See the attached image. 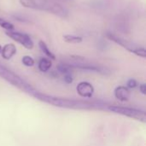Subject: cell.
Here are the masks:
<instances>
[{"label":"cell","instance_id":"obj_1","mask_svg":"<svg viewBox=\"0 0 146 146\" xmlns=\"http://www.w3.org/2000/svg\"><path fill=\"white\" fill-rule=\"evenodd\" d=\"M32 95L44 103H47L53 106L60 107V108L76 109V110H92V109L98 107V104H95L91 102L82 101V100H74V99L65 98H57V97H53V96H49V95H45L43 93H39L35 91L32 93Z\"/></svg>","mask_w":146,"mask_h":146},{"label":"cell","instance_id":"obj_2","mask_svg":"<svg viewBox=\"0 0 146 146\" xmlns=\"http://www.w3.org/2000/svg\"><path fill=\"white\" fill-rule=\"evenodd\" d=\"M0 77L5 80L6 81H8L9 83H10L11 85H13L14 86H16L26 92H28L31 94L34 92L33 87L29 84H27L24 80H22L19 75L15 74L13 71L8 69L4 66H2L1 64H0Z\"/></svg>","mask_w":146,"mask_h":146},{"label":"cell","instance_id":"obj_3","mask_svg":"<svg viewBox=\"0 0 146 146\" xmlns=\"http://www.w3.org/2000/svg\"><path fill=\"white\" fill-rule=\"evenodd\" d=\"M106 37L108 38H110V40L114 41L115 43L118 44L119 45L122 46L123 48L127 49L128 51L139 56H141L143 58H145L146 57V50L145 48L143 47H139L136 44L133 43V42H130L129 40H127L125 38H122L117 35H115V34H112V33H107L106 34Z\"/></svg>","mask_w":146,"mask_h":146},{"label":"cell","instance_id":"obj_4","mask_svg":"<svg viewBox=\"0 0 146 146\" xmlns=\"http://www.w3.org/2000/svg\"><path fill=\"white\" fill-rule=\"evenodd\" d=\"M108 110L111 112H114L115 114L122 115L127 117H131L141 121H145V112L144 110L133 109V108H128V107H123V106H116V105H109Z\"/></svg>","mask_w":146,"mask_h":146},{"label":"cell","instance_id":"obj_5","mask_svg":"<svg viewBox=\"0 0 146 146\" xmlns=\"http://www.w3.org/2000/svg\"><path fill=\"white\" fill-rule=\"evenodd\" d=\"M5 34L8 37H9L10 38H12L13 40H15V42L21 44V45H23L25 48H27L28 50H32L33 48V46H34V44H33L32 38L27 33H19V32L7 31L5 33Z\"/></svg>","mask_w":146,"mask_h":146},{"label":"cell","instance_id":"obj_6","mask_svg":"<svg viewBox=\"0 0 146 146\" xmlns=\"http://www.w3.org/2000/svg\"><path fill=\"white\" fill-rule=\"evenodd\" d=\"M77 92L78 94L82 97V98H91L94 93V87L93 86L86 81H83L80 82L77 87H76Z\"/></svg>","mask_w":146,"mask_h":146},{"label":"cell","instance_id":"obj_7","mask_svg":"<svg viewBox=\"0 0 146 146\" xmlns=\"http://www.w3.org/2000/svg\"><path fill=\"white\" fill-rule=\"evenodd\" d=\"M115 98L122 102H126L127 100H129L131 93L129 89L127 86H120L118 87L115 88Z\"/></svg>","mask_w":146,"mask_h":146},{"label":"cell","instance_id":"obj_8","mask_svg":"<svg viewBox=\"0 0 146 146\" xmlns=\"http://www.w3.org/2000/svg\"><path fill=\"white\" fill-rule=\"evenodd\" d=\"M16 54V47L14 44H7L2 48L1 55L3 59L9 60Z\"/></svg>","mask_w":146,"mask_h":146},{"label":"cell","instance_id":"obj_9","mask_svg":"<svg viewBox=\"0 0 146 146\" xmlns=\"http://www.w3.org/2000/svg\"><path fill=\"white\" fill-rule=\"evenodd\" d=\"M51 66H52V62H51L50 59L41 58L40 61L38 62V69L43 73L49 71L50 69Z\"/></svg>","mask_w":146,"mask_h":146},{"label":"cell","instance_id":"obj_10","mask_svg":"<svg viewBox=\"0 0 146 146\" xmlns=\"http://www.w3.org/2000/svg\"><path fill=\"white\" fill-rule=\"evenodd\" d=\"M38 46H39L40 50H42V52H43L44 54H45L48 57H50L51 60H55V59H56L55 55H54V54L50 50H49V48H48L47 44H46L44 41L40 40V41L38 42Z\"/></svg>","mask_w":146,"mask_h":146},{"label":"cell","instance_id":"obj_11","mask_svg":"<svg viewBox=\"0 0 146 146\" xmlns=\"http://www.w3.org/2000/svg\"><path fill=\"white\" fill-rule=\"evenodd\" d=\"M63 39H64L65 42L69 43V44H78V43L82 42V40H83V38L81 37L74 36V35H69V34L64 35Z\"/></svg>","mask_w":146,"mask_h":146},{"label":"cell","instance_id":"obj_12","mask_svg":"<svg viewBox=\"0 0 146 146\" xmlns=\"http://www.w3.org/2000/svg\"><path fill=\"white\" fill-rule=\"evenodd\" d=\"M20 3L22 6L30 9H38V4L35 2V0H20Z\"/></svg>","mask_w":146,"mask_h":146},{"label":"cell","instance_id":"obj_13","mask_svg":"<svg viewBox=\"0 0 146 146\" xmlns=\"http://www.w3.org/2000/svg\"><path fill=\"white\" fill-rule=\"evenodd\" d=\"M56 68H57V70H58L61 74H71L70 67L68 66L66 63H60Z\"/></svg>","mask_w":146,"mask_h":146},{"label":"cell","instance_id":"obj_14","mask_svg":"<svg viewBox=\"0 0 146 146\" xmlns=\"http://www.w3.org/2000/svg\"><path fill=\"white\" fill-rule=\"evenodd\" d=\"M21 62L27 67H33L34 65V63H35L34 59L33 57H31L30 56H23L22 59H21Z\"/></svg>","mask_w":146,"mask_h":146},{"label":"cell","instance_id":"obj_15","mask_svg":"<svg viewBox=\"0 0 146 146\" xmlns=\"http://www.w3.org/2000/svg\"><path fill=\"white\" fill-rule=\"evenodd\" d=\"M0 27L6 29L7 31H12L14 29V25L9 21H6L3 18L0 17Z\"/></svg>","mask_w":146,"mask_h":146},{"label":"cell","instance_id":"obj_16","mask_svg":"<svg viewBox=\"0 0 146 146\" xmlns=\"http://www.w3.org/2000/svg\"><path fill=\"white\" fill-rule=\"evenodd\" d=\"M137 86H138V83H137L136 80H134V79H130L127 83V87L128 89L129 88H135Z\"/></svg>","mask_w":146,"mask_h":146},{"label":"cell","instance_id":"obj_17","mask_svg":"<svg viewBox=\"0 0 146 146\" xmlns=\"http://www.w3.org/2000/svg\"><path fill=\"white\" fill-rule=\"evenodd\" d=\"M74 79L72 77V74H64V82L67 83V84H71L73 82Z\"/></svg>","mask_w":146,"mask_h":146},{"label":"cell","instance_id":"obj_18","mask_svg":"<svg viewBox=\"0 0 146 146\" xmlns=\"http://www.w3.org/2000/svg\"><path fill=\"white\" fill-rule=\"evenodd\" d=\"M139 90H140V92L143 93V94H146V85L145 84H142V85H140L139 86Z\"/></svg>","mask_w":146,"mask_h":146},{"label":"cell","instance_id":"obj_19","mask_svg":"<svg viewBox=\"0 0 146 146\" xmlns=\"http://www.w3.org/2000/svg\"><path fill=\"white\" fill-rule=\"evenodd\" d=\"M1 51H2V46L0 45V53H1Z\"/></svg>","mask_w":146,"mask_h":146}]
</instances>
